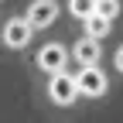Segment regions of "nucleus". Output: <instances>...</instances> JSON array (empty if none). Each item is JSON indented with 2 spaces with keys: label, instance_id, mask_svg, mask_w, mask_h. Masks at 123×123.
<instances>
[{
  "label": "nucleus",
  "instance_id": "obj_1",
  "mask_svg": "<svg viewBox=\"0 0 123 123\" xmlns=\"http://www.w3.org/2000/svg\"><path fill=\"white\" fill-rule=\"evenodd\" d=\"M48 96H51L58 106H68V103H75V96H79L75 75H68L65 68H62V72H51V82H48Z\"/></svg>",
  "mask_w": 123,
  "mask_h": 123
},
{
  "label": "nucleus",
  "instance_id": "obj_2",
  "mask_svg": "<svg viewBox=\"0 0 123 123\" xmlns=\"http://www.w3.org/2000/svg\"><path fill=\"white\" fill-rule=\"evenodd\" d=\"M75 86H79V92L82 96H103L106 92V86H110V79L103 75V68L99 65H82V72L75 75Z\"/></svg>",
  "mask_w": 123,
  "mask_h": 123
},
{
  "label": "nucleus",
  "instance_id": "obj_3",
  "mask_svg": "<svg viewBox=\"0 0 123 123\" xmlns=\"http://www.w3.org/2000/svg\"><path fill=\"white\" fill-rule=\"evenodd\" d=\"M31 34H34V27L27 24V17H10L4 24V41L10 44V48H24V44L31 41Z\"/></svg>",
  "mask_w": 123,
  "mask_h": 123
},
{
  "label": "nucleus",
  "instance_id": "obj_4",
  "mask_svg": "<svg viewBox=\"0 0 123 123\" xmlns=\"http://www.w3.org/2000/svg\"><path fill=\"white\" fill-rule=\"evenodd\" d=\"M55 17H58V4L55 0H34L31 10H27V24L31 27H51Z\"/></svg>",
  "mask_w": 123,
  "mask_h": 123
},
{
  "label": "nucleus",
  "instance_id": "obj_5",
  "mask_svg": "<svg viewBox=\"0 0 123 123\" xmlns=\"http://www.w3.org/2000/svg\"><path fill=\"white\" fill-rule=\"evenodd\" d=\"M65 62H68V51L62 48V44H44L41 55H38V65H41L44 72H62Z\"/></svg>",
  "mask_w": 123,
  "mask_h": 123
},
{
  "label": "nucleus",
  "instance_id": "obj_6",
  "mask_svg": "<svg viewBox=\"0 0 123 123\" xmlns=\"http://www.w3.org/2000/svg\"><path fill=\"white\" fill-rule=\"evenodd\" d=\"M75 58H79V65H96V62H99V41L96 38H79V41H75Z\"/></svg>",
  "mask_w": 123,
  "mask_h": 123
},
{
  "label": "nucleus",
  "instance_id": "obj_7",
  "mask_svg": "<svg viewBox=\"0 0 123 123\" xmlns=\"http://www.w3.org/2000/svg\"><path fill=\"white\" fill-rule=\"evenodd\" d=\"M82 21H86V34H89V38H96V41L110 34V24H113L110 17H103V14H96V10H92L89 17H82Z\"/></svg>",
  "mask_w": 123,
  "mask_h": 123
},
{
  "label": "nucleus",
  "instance_id": "obj_8",
  "mask_svg": "<svg viewBox=\"0 0 123 123\" xmlns=\"http://www.w3.org/2000/svg\"><path fill=\"white\" fill-rule=\"evenodd\" d=\"M68 10L75 17H89V14L96 10V0H68Z\"/></svg>",
  "mask_w": 123,
  "mask_h": 123
},
{
  "label": "nucleus",
  "instance_id": "obj_9",
  "mask_svg": "<svg viewBox=\"0 0 123 123\" xmlns=\"http://www.w3.org/2000/svg\"><path fill=\"white\" fill-rule=\"evenodd\" d=\"M96 14H103V17H116L120 14V0H96Z\"/></svg>",
  "mask_w": 123,
  "mask_h": 123
},
{
  "label": "nucleus",
  "instance_id": "obj_10",
  "mask_svg": "<svg viewBox=\"0 0 123 123\" xmlns=\"http://www.w3.org/2000/svg\"><path fill=\"white\" fill-rule=\"evenodd\" d=\"M116 68H120V72H123V48H120V51H116Z\"/></svg>",
  "mask_w": 123,
  "mask_h": 123
}]
</instances>
